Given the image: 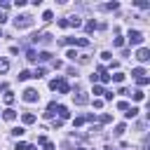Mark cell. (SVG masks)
I'll return each mask as SVG.
<instances>
[{
    "instance_id": "obj_16",
    "label": "cell",
    "mask_w": 150,
    "mask_h": 150,
    "mask_svg": "<svg viewBox=\"0 0 150 150\" xmlns=\"http://www.w3.org/2000/svg\"><path fill=\"white\" fill-rule=\"evenodd\" d=\"M94 28H96V21H94V19H91V21H87V26H84V30H87V33H91Z\"/></svg>"
},
{
    "instance_id": "obj_40",
    "label": "cell",
    "mask_w": 150,
    "mask_h": 150,
    "mask_svg": "<svg viewBox=\"0 0 150 150\" xmlns=\"http://www.w3.org/2000/svg\"><path fill=\"white\" fill-rule=\"evenodd\" d=\"M77 150H89V148H77Z\"/></svg>"
},
{
    "instance_id": "obj_21",
    "label": "cell",
    "mask_w": 150,
    "mask_h": 150,
    "mask_svg": "<svg viewBox=\"0 0 150 150\" xmlns=\"http://www.w3.org/2000/svg\"><path fill=\"white\" fill-rule=\"evenodd\" d=\"M124 131H127V127H124V124H117V127H115V136H122Z\"/></svg>"
},
{
    "instance_id": "obj_28",
    "label": "cell",
    "mask_w": 150,
    "mask_h": 150,
    "mask_svg": "<svg viewBox=\"0 0 150 150\" xmlns=\"http://www.w3.org/2000/svg\"><path fill=\"white\" fill-rule=\"evenodd\" d=\"M136 82H138V84H141V87H145V84H148V82H150V77H138V80H136Z\"/></svg>"
},
{
    "instance_id": "obj_32",
    "label": "cell",
    "mask_w": 150,
    "mask_h": 150,
    "mask_svg": "<svg viewBox=\"0 0 150 150\" xmlns=\"http://www.w3.org/2000/svg\"><path fill=\"white\" fill-rule=\"evenodd\" d=\"M117 7H120L117 2H108V5H105V9H117Z\"/></svg>"
},
{
    "instance_id": "obj_9",
    "label": "cell",
    "mask_w": 150,
    "mask_h": 150,
    "mask_svg": "<svg viewBox=\"0 0 150 150\" xmlns=\"http://www.w3.org/2000/svg\"><path fill=\"white\" fill-rule=\"evenodd\" d=\"M2 117H5L7 122H14V120H16V110H12V108H7V110L2 112Z\"/></svg>"
},
{
    "instance_id": "obj_2",
    "label": "cell",
    "mask_w": 150,
    "mask_h": 150,
    "mask_svg": "<svg viewBox=\"0 0 150 150\" xmlns=\"http://www.w3.org/2000/svg\"><path fill=\"white\" fill-rule=\"evenodd\" d=\"M127 38H129V45H143V40H145L141 30H129Z\"/></svg>"
},
{
    "instance_id": "obj_1",
    "label": "cell",
    "mask_w": 150,
    "mask_h": 150,
    "mask_svg": "<svg viewBox=\"0 0 150 150\" xmlns=\"http://www.w3.org/2000/svg\"><path fill=\"white\" fill-rule=\"evenodd\" d=\"M14 26H16V28H30V26H33V16H30V14H21V16L14 19Z\"/></svg>"
},
{
    "instance_id": "obj_6",
    "label": "cell",
    "mask_w": 150,
    "mask_h": 150,
    "mask_svg": "<svg viewBox=\"0 0 150 150\" xmlns=\"http://www.w3.org/2000/svg\"><path fill=\"white\" fill-rule=\"evenodd\" d=\"M73 101H75V105H87V103H89V96H87L84 91H77V94L73 96Z\"/></svg>"
},
{
    "instance_id": "obj_14",
    "label": "cell",
    "mask_w": 150,
    "mask_h": 150,
    "mask_svg": "<svg viewBox=\"0 0 150 150\" xmlns=\"http://www.w3.org/2000/svg\"><path fill=\"white\" fill-rule=\"evenodd\" d=\"M49 59H52L49 52H40V54H38V61H49Z\"/></svg>"
},
{
    "instance_id": "obj_39",
    "label": "cell",
    "mask_w": 150,
    "mask_h": 150,
    "mask_svg": "<svg viewBox=\"0 0 150 150\" xmlns=\"http://www.w3.org/2000/svg\"><path fill=\"white\" fill-rule=\"evenodd\" d=\"M105 150H115V148H112V145H108V148H105Z\"/></svg>"
},
{
    "instance_id": "obj_24",
    "label": "cell",
    "mask_w": 150,
    "mask_h": 150,
    "mask_svg": "<svg viewBox=\"0 0 150 150\" xmlns=\"http://www.w3.org/2000/svg\"><path fill=\"white\" fill-rule=\"evenodd\" d=\"M28 77H30V70H21L19 73V80H28Z\"/></svg>"
},
{
    "instance_id": "obj_25",
    "label": "cell",
    "mask_w": 150,
    "mask_h": 150,
    "mask_svg": "<svg viewBox=\"0 0 150 150\" xmlns=\"http://www.w3.org/2000/svg\"><path fill=\"white\" fill-rule=\"evenodd\" d=\"M9 70V63L7 61H0V73H7Z\"/></svg>"
},
{
    "instance_id": "obj_30",
    "label": "cell",
    "mask_w": 150,
    "mask_h": 150,
    "mask_svg": "<svg viewBox=\"0 0 150 150\" xmlns=\"http://www.w3.org/2000/svg\"><path fill=\"white\" fill-rule=\"evenodd\" d=\"M73 124H75V127H80V124H84V117H75V120H73Z\"/></svg>"
},
{
    "instance_id": "obj_22",
    "label": "cell",
    "mask_w": 150,
    "mask_h": 150,
    "mask_svg": "<svg viewBox=\"0 0 150 150\" xmlns=\"http://www.w3.org/2000/svg\"><path fill=\"white\" fill-rule=\"evenodd\" d=\"M117 108H120V110H124V112H127V110H129V103H127V101H117Z\"/></svg>"
},
{
    "instance_id": "obj_18",
    "label": "cell",
    "mask_w": 150,
    "mask_h": 150,
    "mask_svg": "<svg viewBox=\"0 0 150 150\" xmlns=\"http://www.w3.org/2000/svg\"><path fill=\"white\" fill-rule=\"evenodd\" d=\"M110 80H115V82H124V73H115V75H110Z\"/></svg>"
},
{
    "instance_id": "obj_29",
    "label": "cell",
    "mask_w": 150,
    "mask_h": 150,
    "mask_svg": "<svg viewBox=\"0 0 150 150\" xmlns=\"http://www.w3.org/2000/svg\"><path fill=\"white\" fill-rule=\"evenodd\" d=\"M98 122H101V124H108V122H110V115H101Z\"/></svg>"
},
{
    "instance_id": "obj_27",
    "label": "cell",
    "mask_w": 150,
    "mask_h": 150,
    "mask_svg": "<svg viewBox=\"0 0 150 150\" xmlns=\"http://www.w3.org/2000/svg\"><path fill=\"white\" fill-rule=\"evenodd\" d=\"M66 56H68L70 61H75V56H77V52H75V49H68V54H66Z\"/></svg>"
},
{
    "instance_id": "obj_15",
    "label": "cell",
    "mask_w": 150,
    "mask_h": 150,
    "mask_svg": "<svg viewBox=\"0 0 150 150\" xmlns=\"http://www.w3.org/2000/svg\"><path fill=\"white\" fill-rule=\"evenodd\" d=\"M23 134H26L23 127H14V129H12V136H23Z\"/></svg>"
},
{
    "instance_id": "obj_3",
    "label": "cell",
    "mask_w": 150,
    "mask_h": 150,
    "mask_svg": "<svg viewBox=\"0 0 150 150\" xmlns=\"http://www.w3.org/2000/svg\"><path fill=\"white\" fill-rule=\"evenodd\" d=\"M61 45H77V47H87V45H89V40H87V38H66V40H61Z\"/></svg>"
},
{
    "instance_id": "obj_19",
    "label": "cell",
    "mask_w": 150,
    "mask_h": 150,
    "mask_svg": "<svg viewBox=\"0 0 150 150\" xmlns=\"http://www.w3.org/2000/svg\"><path fill=\"white\" fill-rule=\"evenodd\" d=\"M131 96H134V101H143V98H145V94H143L141 89H138V91H134Z\"/></svg>"
},
{
    "instance_id": "obj_33",
    "label": "cell",
    "mask_w": 150,
    "mask_h": 150,
    "mask_svg": "<svg viewBox=\"0 0 150 150\" xmlns=\"http://www.w3.org/2000/svg\"><path fill=\"white\" fill-rule=\"evenodd\" d=\"M59 26L61 28H68V19H59Z\"/></svg>"
},
{
    "instance_id": "obj_7",
    "label": "cell",
    "mask_w": 150,
    "mask_h": 150,
    "mask_svg": "<svg viewBox=\"0 0 150 150\" xmlns=\"http://www.w3.org/2000/svg\"><path fill=\"white\" fill-rule=\"evenodd\" d=\"M54 110H56V112H59V120H61V122H63V120H68V117H70V112H68V108H66V105H56V108H54Z\"/></svg>"
},
{
    "instance_id": "obj_12",
    "label": "cell",
    "mask_w": 150,
    "mask_h": 150,
    "mask_svg": "<svg viewBox=\"0 0 150 150\" xmlns=\"http://www.w3.org/2000/svg\"><path fill=\"white\" fill-rule=\"evenodd\" d=\"M21 120H23V124H33V122H35V115H33V112H23Z\"/></svg>"
},
{
    "instance_id": "obj_38",
    "label": "cell",
    "mask_w": 150,
    "mask_h": 150,
    "mask_svg": "<svg viewBox=\"0 0 150 150\" xmlns=\"http://www.w3.org/2000/svg\"><path fill=\"white\" fill-rule=\"evenodd\" d=\"M26 150H35V145H26Z\"/></svg>"
},
{
    "instance_id": "obj_37",
    "label": "cell",
    "mask_w": 150,
    "mask_h": 150,
    "mask_svg": "<svg viewBox=\"0 0 150 150\" xmlns=\"http://www.w3.org/2000/svg\"><path fill=\"white\" fill-rule=\"evenodd\" d=\"M5 21H7V16H5L2 12H0V23H5Z\"/></svg>"
},
{
    "instance_id": "obj_4",
    "label": "cell",
    "mask_w": 150,
    "mask_h": 150,
    "mask_svg": "<svg viewBox=\"0 0 150 150\" xmlns=\"http://www.w3.org/2000/svg\"><path fill=\"white\" fill-rule=\"evenodd\" d=\"M38 98H40V94H38L33 87H28V89L23 91V101H26V103H38Z\"/></svg>"
},
{
    "instance_id": "obj_11",
    "label": "cell",
    "mask_w": 150,
    "mask_h": 150,
    "mask_svg": "<svg viewBox=\"0 0 150 150\" xmlns=\"http://www.w3.org/2000/svg\"><path fill=\"white\" fill-rule=\"evenodd\" d=\"M138 112H141V110H138V108H136V105H131V108H129V110H127V112H124V115H127V117H129V120H134V117H136V115H138Z\"/></svg>"
},
{
    "instance_id": "obj_5",
    "label": "cell",
    "mask_w": 150,
    "mask_h": 150,
    "mask_svg": "<svg viewBox=\"0 0 150 150\" xmlns=\"http://www.w3.org/2000/svg\"><path fill=\"white\" fill-rule=\"evenodd\" d=\"M148 59H150V49H148V47H141V49L136 52V61H141V63H145Z\"/></svg>"
},
{
    "instance_id": "obj_17",
    "label": "cell",
    "mask_w": 150,
    "mask_h": 150,
    "mask_svg": "<svg viewBox=\"0 0 150 150\" xmlns=\"http://www.w3.org/2000/svg\"><path fill=\"white\" fill-rule=\"evenodd\" d=\"M42 75H45V68H35V73H30V77H35V80L42 77Z\"/></svg>"
},
{
    "instance_id": "obj_8",
    "label": "cell",
    "mask_w": 150,
    "mask_h": 150,
    "mask_svg": "<svg viewBox=\"0 0 150 150\" xmlns=\"http://www.w3.org/2000/svg\"><path fill=\"white\" fill-rule=\"evenodd\" d=\"M56 89H59L61 94H68V91H70V87H68V82H66L63 77H59V82H56Z\"/></svg>"
},
{
    "instance_id": "obj_26",
    "label": "cell",
    "mask_w": 150,
    "mask_h": 150,
    "mask_svg": "<svg viewBox=\"0 0 150 150\" xmlns=\"http://www.w3.org/2000/svg\"><path fill=\"white\" fill-rule=\"evenodd\" d=\"M42 19H45V21H52V19H54V14H52V12H49V9H47V12H45V14H42Z\"/></svg>"
},
{
    "instance_id": "obj_36",
    "label": "cell",
    "mask_w": 150,
    "mask_h": 150,
    "mask_svg": "<svg viewBox=\"0 0 150 150\" xmlns=\"http://www.w3.org/2000/svg\"><path fill=\"white\" fill-rule=\"evenodd\" d=\"M26 145L28 143H16V150H26Z\"/></svg>"
},
{
    "instance_id": "obj_23",
    "label": "cell",
    "mask_w": 150,
    "mask_h": 150,
    "mask_svg": "<svg viewBox=\"0 0 150 150\" xmlns=\"http://www.w3.org/2000/svg\"><path fill=\"white\" fill-rule=\"evenodd\" d=\"M112 45H115V47H124V38H115Z\"/></svg>"
},
{
    "instance_id": "obj_13",
    "label": "cell",
    "mask_w": 150,
    "mask_h": 150,
    "mask_svg": "<svg viewBox=\"0 0 150 150\" xmlns=\"http://www.w3.org/2000/svg\"><path fill=\"white\" fill-rule=\"evenodd\" d=\"M26 59H28V61H38V52H35V49H28V52H26Z\"/></svg>"
},
{
    "instance_id": "obj_20",
    "label": "cell",
    "mask_w": 150,
    "mask_h": 150,
    "mask_svg": "<svg viewBox=\"0 0 150 150\" xmlns=\"http://www.w3.org/2000/svg\"><path fill=\"white\" fill-rule=\"evenodd\" d=\"M5 103H7V105H12V103H14V94H12V91H7V94H5Z\"/></svg>"
},
{
    "instance_id": "obj_31",
    "label": "cell",
    "mask_w": 150,
    "mask_h": 150,
    "mask_svg": "<svg viewBox=\"0 0 150 150\" xmlns=\"http://www.w3.org/2000/svg\"><path fill=\"white\" fill-rule=\"evenodd\" d=\"M42 145H45V150H54V143H52V141H45Z\"/></svg>"
},
{
    "instance_id": "obj_35",
    "label": "cell",
    "mask_w": 150,
    "mask_h": 150,
    "mask_svg": "<svg viewBox=\"0 0 150 150\" xmlns=\"http://www.w3.org/2000/svg\"><path fill=\"white\" fill-rule=\"evenodd\" d=\"M103 96H105V101H112V96H115V94H112V91H103Z\"/></svg>"
},
{
    "instance_id": "obj_41",
    "label": "cell",
    "mask_w": 150,
    "mask_h": 150,
    "mask_svg": "<svg viewBox=\"0 0 150 150\" xmlns=\"http://www.w3.org/2000/svg\"><path fill=\"white\" fill-rule=\"evenodd\" d=\"M0 38H2V30H0Z\"/></svg>"
},
{
    "instance_id": "obj_34",
    "label": "cell",
    "mask_w": 150,
    "mask_h": 150,
    "mask_svg": "<svg viewBox=\"0 0 150 150\" xmlns=\"http://www.w3.org/2000/svg\"><path fill=\"white\" fill-rule=\"evenodd\" d=\"M94 94H103V87L101 84H94Z\"/></svg>"
},
{
    "instance_id": "obj_10",
    "label": "cell",
    "mask_w": 150,
    "mask_h": 150,
    "mask_svg": "<svg viewBox=\"0 0 150 150\" xmlns=\"http://www.w3.org/2000/svg\"><path fill=\"white\" fill-rule=\"evenodd\" d=\"M131 75H134L136 80H138V77H145V68H141V66H138V68H134V70H131Z\"/></svg>"
}]
</instances>
